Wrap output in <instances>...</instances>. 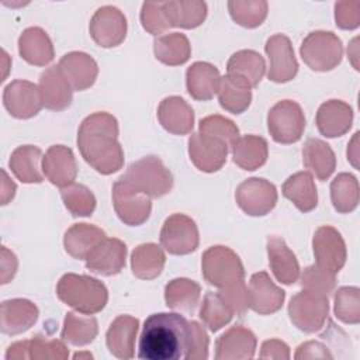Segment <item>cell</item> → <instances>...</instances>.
I'll use <instances>...</instances> for the list:
<instances>
[{"instance_id": "6da1fadb", "label": "cell", "mask_w": 360, "mask_h": 360, "mask_svg": "<svg viewBox=\"0 0 360 360\" xmlns=\"http://www.w3.org/2000/svg\"><path fill=\"white\" fill-rule=\"evenodd\" d=\"M191 325L183 315L174 312L152 314L145 319L138 357L143 360H180L191 350Z\"/></svg>"}, {"instance_id": "7a4b0ae2", "label": "cell", "mask_w": 360, "mask_h": 360, "mask_svg": "<svg viewBox=\"0 0 360 360\" xmlns=\"http://www.w3.org/2000/svg\"><path fill=\"white\" fill-rule=\"evenodd\" d=\"M118 121L105 111L87 115L77 131L82 158L96 172L111 174L124 165V150L118 142Z\"/></svg>"}, {"instance_id": "3957f363", "label": "cell", "mask_w": 360, "mask_h": 360, "mask_svg": "<svg viewBox=\"0 0 360 360\" xmlns=\"http://www.w3.org/2000/svg\"><path fill=\"white\" fill-rule=\"evenodd\" d=\"M58 298L83 315H93L104 309L108 301L107 287L97 278L66 273L56 285Z\"/></svg>"}, {"instance_id": "277c9868", "label": "cell", "mask_w": 360, "mask_h": 360, "mask_svg": "<svg viewBox=\"0 0 360 360\" xmlns=\"http://www.w3.org/2000/svg\"><path fill=\"white\" fill-rule=\"evenodd\" d=\"M120 179L150 198L163 197L173 187L170 170L163 165L160 158L155 155L145 156L131 163Z\"/></svg>"}, {"instance_id": "5b68a950", "label": "cell", "mask_w": 360, "mask_h": 360, "mask_svg": "<svg viewBox=\"0 0 360 360\" xmlns=\"http://www.w3.org/2000/svg\"><path fill=\"white\" fill-rule=\"evenodd\" d=\"M201 271L205 281L224 288L245 278L240 257L228 246L215 245L208 248L201 257Z\"/></svg>"}, {"instance_id": "8992f818", "label": "cell", "mask_w": 360, "mask_h": 360, "mask_svg": "<svg viewBox=\"0 0 360 360\" xmlns=\"http://www.w3.org/2000/svg\"><path fill=\"white\" fill-rule=\"evenodd\" d=\"M300 53L309 69L328 72L342 62L343 44L332 31H314L304 38Z\"/></svg>"}, {"instance_id": "52a82bcc", "label": "cell", "mask_w": 360, "mask_h": 360, "mask_svg": "<svg viewBox=\"0 0 360 360\" xmlns=\"http://www.w3.org/2000/svg\"><path fill=\"white\" fill-rule=\"evenodd\" d=\"M328 297L308 290H302L292 295L288 304L290 321L305 333L321 330L328 319Z\"/></svg>"}, {"instance_id": "ba28073f", "label": "cell", "mask_w": 360, "mask_h": 360, "mask_svg": "<svg viewBox=\"0 0 360 360\" xmlns=\"http://www.w3.org/2000/svg\"><path fill=\"white\" fill-rule=\"evenodd\" d=\"M267 129L277 143L298 142L305 129V115L301 105L292 100L276 103L267 114Z\"/></svg>"}, {"instance_id": "9c48e42d", "label": "cell", "mask_w": 360, "mask_h": 360, "mask_svg": "<svg viewBox=\"0 0 360 360\" xmlns=\"http://www.w3.org/2000/svg\"><path fill=\"white\" fill-rule=\"evenodd\" d=\"M159 239L163 249L176 256L194 252L200 243L198 228L194 219L179 212L166 218Z\"/></svg>"}, {"instance_id": "30bf717a", "label": "cell", "mask_w": 360, "mask_h": 360, "mask_svg": "<svg viewBox=\"0 0 360 360\" xmlns=\"http://www.w3.org/2000/svg\"><path fill=\"white\" fill-rule=\"evenodd\" d=\"M235 200L245 214L263 217L276 207L277 190L276 186L266 179L250 177L236 187Z\"/></svg>"}, {"instance_id": "8fae6325", "label": "cell", "mask_w": 360, "mask_h": 360, "mask_svg": "<svg viewBox=\"0 0 360 360\" xmlns=\"http://www.w3.org/2000/svg\"><path fill=\"white\" fill-rule=\"evenodd\" d=\"M112 205L118 218L129 226H139L146 222L152 211L150 197L121 179L112 184Z\"/></svg>"}, {"instance_id": "7c38bea8", "label": "cell", "mask_w": 360, "mask_h": 360, "mask_svg": "<svg viewBox=\"0 0 360 360\" xmlns=\"http://www.w3.org/2000/svg\"><path fill=\"white\" fill-rule=\"evenodd\" d=\"M312 249L316 266L338 274L347 257L346 243L340 232L329 225L319 226L312 238Z\"/></svg>"}, {"instance_id": "4fadbf2b", "label": "cell", "mask_w": 360, "mask_h": 360, "mask_svg": "<svg viewBox=\"0 0 360 360\" xmlns=\"http://www.w3.org/2000/svg\"><path fill=\"white\" fill-rule=\"evenodd\" d=\"M89 31L93 41L103 48L120 45L127 35V18L114 6H103L93 14Z\"/></svg>"}, {"instance_id": "5bb4252c", "label": "cell", "mask_w": 360, "mask_h": 360, "mask_svg": "<svg viewBox=\"0 0 360 360\" xmlns=\"http://www.w3.org/2000/svg\"><path fill=\"white\" fill-rule=\"evenodd\" d=\"M3 105L14 118L35 117L44 107L39 87L28 80H13L4 87Z\"/></svg>"}, {"instance_id": "9a60e30c", "label": "cell", "mask_w": 360, "mask_h": 360, "mask_svg": "<svg viewBox=\"0 0 360 360\" xmlns=\"http://www.w3.org/2000/svg\"><path fill=\"white\" fill-rule=\"evenodd\" d=\"M269 58L267 77L274 83L292 80L298 73V62L294 55L291 41L284 34L271 35L264 45Z\"/></svg>"}, {"instance_id": "2e32d148", "label": "cell", "mask_w": 360, "mask_h": 360, "mask_svg": "<svg viewBox=\"0 0 360 360\" xmlns=\"http://www.w3.org/2000/svg\"><path fill=\"white\" fill-rule=\"evenodd\" d=\"M248 290V307L259 315L277 312L285 300V291L277 287L266 271L252 274Z\"/></svg>"}, {"instance_id": "e0dca14e", "label": "cell", "mask_w": 360, "mask_h": 360, "mask_svg": "<svg viewBox=\"0 0 360 360\" xmlns=\"http://www.w3.org/2000/svg\"><path fill=\"white\" fill-rule=\"evenodd\" d=\"M229 146L215 138L201 135L200 132L191 134L188 138V156L193 165L204 172H218L226 162Z\"/></svg>"}, {"instance_id": "ac0fdd59", "label": "cell", "mask_w": 360, "mask_h": 360, "mask_svg": "<svg viewBox=\"0 0 360 360\" xmlns=\"http://www.w3.org/2000/svg\"><path fill=\"white\" fill-rule=\"evenodd\" d=\"M127 245L117 238H105L86 257V267L98 276L110 277L125 267Z\"/></svg>"}, {"instance_id": "d6986e66", "label": "cell", "mask_w": 360, "mask_h": 360, "mask_svg": "<svg viewBox=\"0 0 360 360\" xmlns=\"http://www.w3.org/2000/svg\"><path fill=\"white\" fill-rule=\"evenodd\" d=\"M41 167L44 176L60 188L75 183L77 176V163L73 150L65 145L49 146L42 158Z\"/></svg>"}, {"instance_id": "ffe728a7", "label": "cell", "mask_w": 360, "mask_h": 360, "mask_svg": "<svg viewBox=\"0 0 360 360\" xmlns=\"http://www.w3.org/2000/svg\"><path fill=\"white\" fill-rule=\"evenodd\" d=\"M257 339L255 333L242 326L235 325L221 335L215 342L217 360H249L255 356Z\"/></svg>"}, {"instance_id": "44dd1931", "label": "cell", "mask_w": 360, "mask_h": 360, "mask_svg": "<svg viewBox=\"0 0 360 360\" xmlns=\"http://www.w3.org/2000/svg\"><path fill=\"white\" fill-rule=\"evenodd\" d=\"M59 70L76 91L91 87L98 75L97 62L86 52L73 51L63 55L58 63Z\"/></svg>"}, {"instance_id": "7402d4cb", "label": "cell", "mask_w": 360, "mask_h": 360, "mask_svg": "<svg viewBox=\"0 0 360 360\" xmlns=\"http://www.w3.org/2000/svg\"><path fill=\"white\" fill-rule=\"evenodd\" d=\"M39 311L37 305L25 298H14L1 302L0 329L4 335H20L37 322Z\"/></svg>"}, {"instance_id": "603a6c76", "label": "cell", "mask_w": 360, "mask_h": 360, "mask_svg": "<svg viewBox=\"0 0 360 360\" xmlns=\"http://www.w3.org/2000/svg\"><path fill=\"white\" fill-rule=\"evenodd\" d=\"M158 120L160 125L173 135H187L194 128V111L190 104L179 96H170L160 101Z\"/></svg>"}, {"instance_id": "cb8c5ba5", "label": "cell", "mask_w": 360, "mask_h": 360, "mask_svg": "<svg viewBox=\"0 0 360 360\" xmlns=\"http://www.w3.org/2000/svg\"><path fill=\"white\" fill-rule=\"evenodd\" d=\"M318 131L326 138L345 135L353 124V110L342 100H328L319 105L316 112Z\"/></svg>"}, {"instance_id": "d4e9b609", "label": "cell", "mask_w": 360, "mask_h": 360, "mask_svg": "<svg viewBox=\"0 0 360 360\" xmlns=\"http://www.w3.org/2000/svg\"><path fill=\"white\" fill-rule=\"evenodd\" d=\"M267 256L270 270L277 281L285 285L294 284L300 277V264L294 252L280 236H267Z\"/></svg>"}, {"instance_id": "484cf974", "label": "cell", "mask_w": 360, "mask_h": 360, "mask_svg": "<svg viewBox=\"0 0 360 360\" xmlns=\"http://www.w3.org/2000/svg\"><path fill=\"white\" fill-rule=\"evenodd\" d=\"M38 87L45 108L62 111L72 104L73 89L58 66H51L41 73Z\"/></svg>"}, {"instance_id": "4316f807", "label": "cell", "mask_w": 360, "mask_h": 360, "mask_svg": "<svg viewBox=\"0 0 360 360\" xmlns=\"http://www.w3.org/2000/svg\"><path fill=\"white\" fill-rule=\"evenodd\" d=\"M138 329L139 321L136 318L131 315L117 316L105 333V343L110 353L121 360L132 359Z\"/></svg>"}, {"instance_id": "83f0119b", "label": "cell", "mask_w": 360, "mask_h": 360, "mask_svg": "<svg viewBox=\"0 0 360 360\" xmlns=\"http://www.w3.org/2000/svg\"><path fill=\"white\" fill-rule=\"evenodd\" d=\"M21 58L34 66H46L53 60L55 51L51 38L39 27H30L18 38Z\"/></svg>"}, {"instance_id": "f1b7e54d", "label": "cell", "mask_w": 360, "mask_h": 360, "mask_svg": "<svg viewBox=\"0 0 360 360\" xmlns=\"http://www.w3.org/2000/svg\"><path fill=\"white\" fill-rule=\"evenodd\" d=\"M219 82V70L208 62H194L186 72L187 91L198 101L211 100L218 91Z\"/></svg>"}, {"instance_id": "f546056e", "label": "cell", "mask_w": 360, "mask_h": 360, "mask_svg": "<svg viewBox=\"0 0 360 360\" xmlns=\"http://www.w3.org/2000/svg\"><path fill=\"white\" fill-rule=\"evenodd\" d=\"M264 72V59L253 49H242L235 52L226 63V75L240 80L250 89H255L260 83Z\"/></svg>"}, {"instance_id": "4dcf8cb0", "label": "cell", "mask_w": 360, "mask_h": 360, "mask_svg": "<svg viewBox=\"0 0 360 360\" xmlns=\"http://www.w3.org/2000/svg\"><path fill=\"white\" fill-rule=\"evenodd\" d=\"M105 232L91 224H75L72 225L63 236V246L68 255L77 260H86L89 253L104 239Z\"/></svg>"}, {"instance_id": "1f68e13d", "label": "cell", "mask_w": 360, "mask_h": 360, "mask_svg": "<svg viewBox=\"0 0 360 360\" xmlns=\"http://www.w3.org/2000/svg\"><path fill=\"white\" fill-rule=\"evenodd\" d=\"M302 163L318 180L325 181L336 169V156L325 141L308 138L302 146Z\"/></svg>"}, {"instance_id": "d6a6232c", "label": "cell", "mask_w": 360, "mask_h": 360, "mask_svg": "<svg viewBox=\"0 0 360 360\" xmlns=\"http://www.w3.org/2000/svg\"><path fill=\"white\" fill-rule=\"evenodd\" d=\"M281 193L301 212H309L318 205V191L309 172H297L291 174L284 181Z\"/></svg>"}, {"instance_id": "836d02e7", "label": "cell", "mask_w": 360, "mask_h": 360, "mask_svg": "<svg viewBox=\"0 0 360 360\" xmlns=\"http://www.w3.org/2000/svg\"><path fill=\"white\" fill-rule=\"evenodd\" d=\"M231 149L236 166L249 172L262 167L269 156L267 141L259 135L239 136Z\"/></svg>"}, {"instance_id": "e575fe53", "label": "cell", "mask_w": 360, "mask_h": 360, "mask_svg": "<svg viewBox=\"0 0 360 360\" xmlns=\"http://www.w3.org/2000/svg\"><path fill=\"white\" fill-rule=\"evenodd\" d=\"M42 158V150L38 146L22 145L13 150L8 166L20 181L27 184L42 183L44 176L39 170V162Z\"/></svg>"}, {"instance_id": "d590c367", "label": "cell", "mask_w": 360, "mask_h": 360, "mask_svg": "<svg viewBox=\"0 0 360 360\" xmlns=\"http://www.w3.org/2000/svg\"><path fill=\"white\" fill-rule=\"evenodd\" d=\"M155 58L167 66H179L186 63L191 55L188 38L181 32L163 34L153 41Z\"/></svg>"}, {"instance_id": "8d00e7d4", "label": "cell", "mask_w": 360, "mask_h": 360, "mask_svg": "<svg viewBox=\"0 0 360 360\" xmlns=\"http://www.w3.org/2000/svg\"><path fill=\"white\" fill-rule=\"evenodd\" d=\"M201 297V287L190 278H174L165 287V301L172 309L193 314Z\"/></svg>"}, {"instance_id": "74e56055", "label": "cell", "mask_w": 360, "mask_h": 360, "mask_svg": "<svg viewBox=\"0 0 360 360\" xmlns=\"http://www.w3.org/2000/svg\"><path fill=\"white\" fill-rule=\"evenodd\" d=\"M165 263V252L156 243H142L131 255L132 273L141 280H153L160 276Z\"/></svg>"}, {"instance_id": "f35d334b", "label": "cell", "mask_w": 360, "mask_h": 360, "mask_svg": "<svg viewBox=\"0 0 360 360\" xmlns=\"http://www.w3.org/2000/svg\"><path fill=\"white\" fill-rule=\"evenodd\" d=\"M165 8L170 25L186 30L201 25L207 17V4L200 0H170L165 1Z\"/></svg>"}, {"instance_id": "ab89813d", "label": "cell", "mask_w": 360, "mask_h": 360, "mask_svg": "<svg viewBox=\"0 0 360 360\" xmlns=\"http://www.w3.org/2000/svg\"><path fill=\"white\" fill-rule=\"evenodd\" d=\"M217 94L221 107L232 114H242L252 101V89L229 75L221 77Z\"/></svg>"}, {"instance_id": "60d3db41", "label": "cell", "mask_w": 360, "mask_h": 360, "mask_svg": "<svg viewBox=\"0 0 360 360\" xmlns=\"http://www.w3.org/2000/svg\"><path fill=\"white\" fill-rule=\"evenodd\" d=\"M97 333L98 325L96 318L68 312L63 321L60 338L72 346H86L96 339Z\"/></svg>"}, {"instance_id": "b9f144b4", "label": "cell", "mask_w": 360, "mask_h": 360, "mask_svg": "<svg viewBox=\"0 0 360 360\" xmlns=\"http://www.w3.org/2000/svg\"><path fill=\"white\" fill-rule=\"evenodd\" d=\"M330 200L340 214H349L359 204V181L350 173H339L330 183Z\"/></svg>"}, {"instance_id": "7bdbcfd3", "label": "cell", "mask_w": 360, "mask_h": 360, "mask_svg": "<svg viewBox=\"0 0 360 360\" xmlns=\"http://www.w3.org/2000/svg\"><path fill=\"white\" fill-rule=\"evenodd\" d=\"M198 316L211 332H218L232 321L233 312L218 292L207 291L202 298Z\"/></svg>"}, {"instance_id": "ee69618b", "label": "cell", "mask_w": 360, "mask_h": 360, "mask_svg": "<svg viewBox=\"0 0 360 360\" xmlns=\"http://www.w3.org/2000/svg\"><path fill=\"white\" fill-rule=\"evenodd\" d=\"M228 10L236 24L245 28H256L266 20L269 6L264 0H231L228 1Z\"/></svg>"}, {"instance_id": "f6af8a7d", "label": "cell", "mask_w": 360, "mask_h": 360, "mask_svg": "<svg viewBox=\"0 0 360 360\" xmlns=\"http://www.w3.org/2000/svg\"><path fill=\"white\" fill-rule=\"evenodd\" d=\"M60 197L66 210L73 217H90L96 210V197L83 184L72 183L60 188Z\"/></svg>"}, {"instance_id": "bcb514c9", "label": "cell", "mask_w": 360, "mask_h": 360, "mask_svg": "<svg viewBox=\"0 0 360 360\" xmlns=\"http://www.w3.org/2000/svg\"><path fill=\"white\" fill-rule=\"evenodd\" d=\"M198 132L205 136H211L215 139H219L225 142L229 148L235 143V141L239 138V129L233 121H231L226 117H222L219 114L204 117L200 121Z\"/></svg>"}, {"instance_id": "7dc6e473", "label": "cell", "mask_w": 360, "mask_h": 360, "mask_svg": "<svg viewBox=\"0 0 360 360\" xmlns=\"http://www.w3.org/2000/svg\"><path fill=\"white\" fill-rule=\"evenodd\" d=\"M335 315L345 323L360 322V290L357 287H340L335 294Z\"/></svg>"}, {"instance_id": "c3c4849f", "label": "cell", "mask_w": 360, "mask_h": 360, "mask_svg": "<svg viewBox=\"0 0 360 360\" xmlns=\"http://www.w3.org/2000/svg\"><path fill=\"white\" fill-rule=\"evenodd\" d=\"M300 284L304 290L329 297L336 287V274L316 264H312L304 269L300 278Z\"/></svg>"}, {"instance_id": "681fc988", "label": "cell", "mask_w": 360, "mask_h": 360, "mask_svg": "<svg viewBox=\"0 0 360 360\" xmlns=\"http://www.w3.org/2000/svg\"><path fill=\"white\" fill-rule=\"evenodd\" d=\"M30 359L34 360H65L69 357V349L62 340L48 339L42 335H35L28 340Z\"/></svg>"}, {"instance_id": "f907efd6", "label": "cell", "mask_w": 360, "mask_h": 360, "mask_svg": "<svg viewBox=\"0 0 360 360\" xmlns=\"http://www.w3.org/2000/svg\"><path fill=\"white\" fill-rule=\"evenodd\" d=\"M141 24L145 31L158 35L169 30V22L165 1H145L141 8Z\"/></svg>"}, {"instance_id": "816d5d0a", "label": "cell", "mask_w": 360, "mask_h": 360, "mask_svg": "<svg viewBox=\"0 0 360 360\" xmlns=\"http://www.w3.org/2000/svg\"><path fill=\"white\" fill-rule=\"evenodd\" d=\"M218 294L224 300V302L231 308L233 315L242 318L246 311L249 309L248 307V290L245 285V280H240L238 283H233L228 287L219 288Z\"/></svg>"}, {"instance_id": "f5cc1de1", "label": "cell", "mask_w": 360, "mask_h": 360, "mask_svg": "<svg viewBox=\"0 0 360 360\" xmlns=\"http://www.w3.org/2000/svg\"><path fill=\"white\" fill-rule=\"evenodd\" d=\"M336 25L342 30H354L360 24V1H338L335 3Z\"/></svg>"}, {"instance_id": "db71d44e", "label": "cell", "mask_w": 360, "mask_h": 360, "mask_svg": "<svg viewBox=\"0 0 360 360\" xmlns=\"http://www.w3.org/2000/svg\"><path fill=\"white\" fill-rule=\"evenodd\" d=\"M191 325V350L187 360H205L208 359L210 339L202 325L195 321H190Z\"/></svg>"}, {"instance_id": "11a10c76", "label": "cell", "mask_w": 360, "mask_h": 360, "mask_svg": "<svg viewBox=\"0 0 360 360\" xmlns=\"http://www.w3.org/2000/svg\"><path fill=\"white\" fill-rule=\"evenodd\" d=\"M294 359H333V354L329 352V347L325 346L323 343L308 340L297 347Z\"/></svg>"}, {"instance_id": "9f6ffc18", "label": "cell", "mask_w": 360, "mask_h": 360, "mask_svg": "<svg viewBox=\"0 0 360 360\" xmlns=\"http://www.w3.org/2000/svg\"><path fill=\"white\" fill-rule=\"evenodd\" d=\"M260 357L262 359H281V360H288L290 359V347L287 343L278 339H269L262 343V350H260Z\"/></svg>"}, {"instance_id": "6f0895ef", "label": "cell", "mask_w": 360, "mask_h": 360, "mask_svg": "<svg viewBox=\"0 0 360 360\" xmlns=\"http://www.w3.org/2000/svg\"><path fill=\"white\" fill-rule=\"evenodd\" d=\"M17 267H18V262L15 255L8 250L6 246H1V263H0V270H1V284H7L13 280V277L17 273Z\"/></svg>"}, {"instance_id": "680465c9", "label": "cell", "mask_w": 360, "mask_h": 360, "mask_svg": "<svg viewBox=\"0 0 360 360\" xmlns=\"http://www.w3.org/2000/svg\"><path fill=\"white\" fill-rule=\"evenodd\" d=\"M7 360H24L30 359V352H28V340H20L8 346L7 353H6Z\"/></svg>"}, {"instance_id": "91938a15", "label": "cell", "mask_w": 360, "mask_h": 360, "mask_svg": "<svg viewBox=\"0 0 360 360\" xmlns=\"http://www.w3.org/2000/svg\"><path fill=\"white\" fill-rule=\"evenodd\" d=\"M15 190V183L8 177L7 172L1 169V205H6L13 200Z\"/></svg>"}, {"instance_id": "94428289", "label": "cell", "mask_w": 360, "mask_h": 360, "mask_svg": "<svg viewBox=\"0 0 360 360\" xmlns=\"http://www.w3.org/2000/svg\"><path fill=\"white\" fill-rule=\"evenodd\" d=\"M347 160L354 166V167H359V132L354 134L353 139L350 141L349 143V148H347Z\"/></svg>"}, {"instance_id": "6125c7cd", "label": "cell", "mask_w": 360, "mask_h": 360, "mask_svg": "<svg viewBox=\"0 0 360 360\" xmlns=\"http://www.w3.org/2000/svg\"><path fill=\"white\" fill-rule=\"evenodd\" d=\"M73 359H93V354L90 352H79L73 354Z\"/></svg>"}]
</instances>
